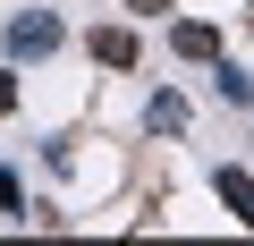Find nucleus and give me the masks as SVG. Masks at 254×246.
I'll return each mask as SVG.
<instances>
[{"label": "nucleus", "mask_w": 254, "mask_h": 246, "mask_svg": "<svg viewBox=\"0 0 254 246\" xmlns=\"http://www.w3.org/2000/svg\"><path fill=\"white\" fill-rule=\"evenodd\" d=\"M0 43H9V60H51V51H60V17H51V9H17Z\"/></svg>", "instance_id": "1"}, {"label": "nucleus", "mask_w": 254, "mask_h": 246, "mask_svg": "<svg viewBox=\"0 0 254 246\" xmlns=\"http://www.w3.org/2000/svg\"><path fill=\"white\" fill-rule=\"evenodd\" d=\"M85 51H93L102 68H136V60H144V51H136V34H127V26H93V34H85Z\"/></svg>", "instance_id": "2"}, {"label": "nucleus", "mask_w": 254, "mask_h": 246, "mask_svg": "<svg viewBox=\"0 0 254 246\" xmlns=\"http://www.w3.org/2000/svg\"><path fill=\"white\" fill-rule=\"evenodd\" d=\"M170 51H178V60H220V34H212L203 17H187V26H170Z\"/></svg>", "instance_id": "3"}, {"label": "nucleus", "mask_w": 254, "mask_h": 246, "mask_svg": "<svg viewBox=\"0 0 254 246\" xmlns=\"http://www.w3.org/2000/svg\"><path fill=\"white\" fill-rule=\"evenodd\" d=\"M212 187H220V204H237V221L254 229V178H246L237 162H220V170H212Z\"/></svg>", "instance_id": "4"}, {"label": "nucleus", "mask_w": 254, "mask_h": 246, "mask_svg": "<svg viewBox=\"0 0 254 246\" xmlns=\"http://www.w3.org/2000/svg\"><path fill=\"white\" fill-rule=\"evenodd\" d=\"M144 128L178 136V128H187V93H153V102H144Z\"/></svg>", "instance_id": "5"}, {"label": "nucleus", "mask_w": 254, "mask_h": 246, "mask_svg": "<svg viewBox=\"0 0 254 246\" xmlns=\"http://www.w3.org/2000/svg\"><path fill=\"white\" fill-rule=\"evenodd\" d=\"M212 85H220V102H237V110L254 102V77H246V68H229V60H220V77H212Z\"/></svg>", "instance_id": "6"}, {"label": "nucleus", "mask_w": 254, "mask_h": 246, "mask_svg": "<svg viewBox=\"0 0 254 246\" xmlns=\"http://www.w3.org/2000/svg\"><path fill=\"white\" fill-rule=\"evenodd\" d=\"M0 212H26V187H17V170L0 162Z\"/></svg>", "instance_id": "7"}, {"label": "nucleus", "mask_w": 254, "mask_h": 246, "mask_svg": "<svg viewBox=\"0 0 254 246\" xmlns=\"http://www.w3.org/2000/svg\"><path fill=\"white\" fill-rule=\"evenodd\" d=\"M17 110V68H0V119Z\"/></svg>", "instance_id": "8"}, {"label": "nucleus", "mask_w": 254, "mask_h": 246, "mask_svg": "<svg viewBox=\"0 0 254 246\" xmlns=\"http://www.w3.org/2000/svg\"><path fill=\"white\" fill-rule=\"evenodd\" d=\"M136 9H153V17H161V9H170V0H136Z\"/></svg>", "instance_id": "9"}]
</instances>
